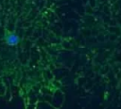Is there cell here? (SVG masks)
Returning <instances> with one entry per match:
<instances>
[{
	"mask_svg": "<svg viewBox=\"0 0 121 109\" xmlns=\"http://www.w3.org/2000/svg\"><path fill=\"white\" fill-rule=\"evenodd\" d=\"M64 0H0V97L52 93L60 48Z\"/></svg>",
	"mask_w": 121,
	"mask_h": 109,
	"instance_id": "1",
	"label": "cell"
},
{
	"mask_svg": "<svg viewBox=\"0 0 121 109\" xmlns=\"http://www.w3.org/2000/svg\"><path fill=\"white\" fill-rule=\"evenodd\" d=\"M78 26L95 72L121 86V0H87Z\"/></svg>",
	"mask_w": 121,
	"mask_h": 109,
	"instance_id": "2",
	"label": "cell"
}]
</instances>
